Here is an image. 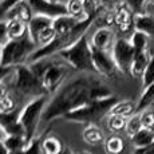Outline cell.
Wrapping results in <instances>:
<instances>
[{
  "label": "cell",
  "mask_w": 154,
  "mask_h": 154,
  "mask_svg": "<svg viewBox=\"0 0 154 154\" xmlns=\"http://www.w3.org/2000/svg\"><path fill=\"white\" fill-rule=\"evenodd\" d=\"M112 95L111 90L102 81L93 75H79L62 85L54 98L47 103L43 112L44 122L64 118L67 112L99 98Z\"/></svg>",
  "instance_id": "cell-1"
},
{
  "label": "cell",
  "mask_w": 154,
  "mask_h": 154,
  "mask_svg": "<svg viewBox=\"0 0 154 154\" xmlns=\"http://www.w3.org/2000/svg\"><path fill=\"white\" fill-rule=\"evenodd\" d=\"M46 59L42 60H36L31 64L35 72L38 74L40 79V85H42L43 93L50 94V93H56L62 85L64 83L67 75H69L70 70L72 67L70 66L67 62L62 60H50L46 62Z\"/></svg>",
  "instance_id": "cell-2"
},
{
  "label": "cell",
  "mask_w": 154,
  "mask_h": 154,
  "mask_svg": "<svg viewBox=\"0 0 154 154\" xmlns=\"http://www.w3.org/2000/svg\"><path fill=\"white\" fill-rule=\"evenodd\" d=\"M95 16H97V15H91V16H88L87 19L81 20V22L76 24V27L74 28L71 32H69V34H66V35H56V38L52 40L51 43H48L47 46L39 47V48L35 50V51L32 52V55L29 56V59H31L32 62L42 60V59L50 58V56L58 54V52L62 51V50L70 47L71 44H74L78 39H81L83 35H86L87 29L90 28L91 24H93Z\"/></svg>",
  "instance_id": "cell-3"
},
{
  "label": "cell",
  "mask_w": 154,
  "mask_h": 154,
  "mask_svg": "<svg viewBox=\"0 0 154 154\" xmlns=\"http://www.w3.org/2000/svg\"><path fill=\"white\" fill-rule=\"evenodd\" d=\"M118 102V98L115 95L106 97V98H99L95 100L86 103L75 110L67 112L64 115V119L75 123H98L102 118L107 117L111 107Z\"/></svg>",
  "instance_id": "cell-4"
},
{
  "label": "cell",
  "mask_w": 154,
  "mask_h": 154,
  "mask_svg": "<svg viewBox=\"0 0 154 154\" xmlns=\"http://www.w3.org/2000/svg\"><path fill=\"white\" fill-rule=\"evenodd\" d=\"M58 55L64 62H67L72 69L78 71H82V72H93L94 71L93 48H91V43L88 42L86 35H83L81 39H78L70 47L59 51Z\"/></svg>",
  "instance_id": "cell-5"
},
{
  "label": "cell",
  "mask_w": 154,
  "mask_h": 154,
  "mask_svg": "<svg viewBox=\"0 0 154 154\" xmlns=\"http://www.w3.org/2000/svg\"><path fill=\"white\" fill-rule=\"evenodd\" d=\"M36 44L32 42L29 35H26L20 39H10L8 43L3 46L2 60L0 63L5 66H17L29 59L32 52L36 50Z\"/></svg>",
  "instance_id": "cell-6"
},
{
  "label": "cell",
  "mask_w": 154,
  "mask_h": 154,
  "mask_svg": "<svg viewBox=\"0 0 154 154\" xmlns=\"http://www.w3.org/2000/svg\"><path fill=\"white\" fill-rule=\"evenodd\" d=\"M47 95L42 94L32 98L20 111V123L24 127L26 137L28 141L34 140L39 122L43 121V112L47 106Z\"/></svg>",
  "instance_id": "cell-7"
},
{
  "label": "cell",
  "mask_w": 154,
  "mask_h": 154,
  "mask_svg": "<svg viewBox=\"0 0 154 154\" xmlns=\"http://www.w3.org/2000/svg\"><path fill=\"white\" fill-rule=\"evenodd\" d=\"M14 85L19 93H22L23 95H42L43 88L40 85V79L38 76V74L35 72V70L32 69L31 64H17L15 66L14 71ZM47 95V94H46Z\"/></svg>",
  "instance_id": "cell-8"
},
{
  "label": "cell",
  "mask_w": 154,
  "mask_h": 154,
  "mask_svg": "<svg viewBox=\"0 0 154 154\" xmlns=\"http://www.w3.org/2000/svg\"><path fill=\"white\" fill-rule=\"evenodd\" d=\"M111 50V55L117 63L119 72L130 74V67H131L133 59L135 56V50L131 42L126 39H117Z\"/></svg>",
  "instance_id": "cell-9"
},
{
  "label": "cell",
  "mask_w": 154,
  "mask_h": 154,
  "mask_svg": "<svg viewBox=\"0 0 154 154\" xmlns=\"http://www.w3.org/2000/svg\"><path fill=\"white\" fill-rule=\"evenodd\" d=\"M93 48V64H94V71H97L102 76L106 78H114L118 74V67L115 63L112 55L109 54V51H103V50L95 48L91 46Z\"/></svg>",
  "instance_id": "cell-10"
},
{
  "label": "cell",
  "mask_w": 154,
  "mask_h": 154,
  "mask_svg": "<svg viewBox=\"0 0 154 154\" xmlns=\"http://www.w3.org/2000/svg\"><path fill=\"white\" fill-rule=\"evenodd\" d=\"M27 2L34 15H42V16L51 17V19H56L62 15H67V7L63 3L50 2V0H27Z\"/></svg>",
  "instance_id": "cell-11"
},
{
  "label": "cell",
  "mask_w": 154,
  "mask_h": 154,
  "mask_svg": "<svg viewBox=\"0 0 154 154\" xmlns=\"http://www.w3.org/2000/svg\"><path fill=\"white\" fill-rule=\"evenodd\" d=\"M0 127L5 133V135H26L24 127L20 123V111L17 109L14 111L0 112Z\"/></svg>",
  "instance_id": "cell-12"
},
{
  "label": "cell",
  "mask_w": 154,
  "mask_h": 154,
  "mask_svg": "<svg viewBox=\"0 0 154 154\" xmlns=\"http://www.w3.org/2000/svg\"><path fill=\"white\" fill-rule=\"evenodd\" d=\"M133 11L127 7L126 4H121L115 8L114 15V24L119 28V31L127 32L134 27V16H133Z\"/></svg>",
  "instance_id": "cell-13"
},
{
  "label": "cell",
  "mask_w": 154,
  "mask_h": 154,
  "mask_svg": "<svg viewBox=\"0 0 154 154\" xmlns=\"http://www.w3.org/2000/svg\"><path fill=\"white\" fill-rule=\"evenodd\" d=\"M114 42V32L109 27H100L94 32L93 39H91V46L103 50V51H109L110 48H112Z\"/></svg>",
  "instance_id": "cell-14"
},
{
  "label": "cell",
  "mask_w": 154,
  "mask_h": 154,
  "mask_svg": "<svg viewBox=\"0 0 154 154\" xmlns=\"http://www.w3.org/2000/svg\"><path fill=\"white\" fill-rule=\"evenodd\" d=\"M52 23H54V19L42 16V15H34L31 17V20L28 22V35L36 46H38V39H39L40 32L46 27H48V26H52Z\"/></svg>",
  "instance_id": "cell-15"
},
{
  "label": "cell",
  "mask_w": 154,
  "mask_h": 154,
  "mask_svg": "<svg viewBox=\"0 0 154 154\" xmlns=\"http://www.w3.org/2000/svg\"><path fill=\"white\" fill-rule=\"evenodd\" d=\"M82 137L83 141L87 145L91 146H98V145L105 143L106 138H105V133L102 131L99 126H97V123H88L86 125V127L82 131Z\"/></svg>",
  "instance_id": "cell-16"
},
{
  "label": "cell",
  "mask_w": 154,
  "mask_h": 154,
  "mask_svg": "<svg viewBox=\"0 0 154 154\" xmlns=\"http://www.w3.org/2000/svg\"><path fill=\"white\" fill-rule=\"evenodd\" d=\"M32 16H34V12H32L27 0H23V2L15 4L7 12V19H20L26 23H28Z\"/></svg>",
  "instance_id": "cell-17"
},
{
  "label": "cell",
  "mask_w": 154,
  "mask_h": 154,
  "mask_svg": "<svg viewBox=\"0 0 154 154\" xmlns=\"http://www.w3.org/2000/svg\"><path fill=\"white\" fill-rule=\"evenodd\" d=\"M134 28L146 34L149 38H154V16L145 12L135 14L134 16Z\"/></svg>",
  "instance_id": "cell-18"
},
{
  "label": "cell",
  "mask_w": 154,
  "mask_h": 154,
  "mask_svg": "<svg viewBox=\"0 0 154 154\" xmlns=\"http://www.w3.org/2000/svg\"><path fill=\"white\" fill-rule=\"evenodd\" d=\"M79 22H81V20L75 19V17L70 16V15H62V16L54 19L52 26H54V28H55L56 35H66L72 31Z\"/></svg>",
  "instance_id": "cell-19"
},
{
  "label": "cell",
  "mask_w": 154,
  "mask_h": 154,
  "mask_svg": "<svg viewBox=\"0 0 154 154\" xmlns=\"http://www.w3.org/2000/svg\"><path fill=\"white\" fill-rule=\"evenodd\" d=\"M150 60L149 51H142V52H135V56L133 59L131 67H130V74L134 78H142L145 70H146L147 64Z\"/></svg>",
  "instance_id": "cell-20"
},
{
  "label": "cell",
  "mask_w": 154,
  "mask_h": 154,
  "mask_svg": "<svg viewBox=\"0 0 154 154\" xmlns=\"http://www.w3.org/2000/svg\"><path fill=\"white\" fill-rule=\"evenodd\" d=\"M10 39H20L28 35V23L20 19H7Z\"/></svg>",
  "instance_id": "cell-21"
},
{
  "label": "cell",
  "mask_w": 154,
  "mask_h": 154,
  "mask_svg": "<svg viewBox=\"0 0 154 154\" xmlns=\"http://www.w3.org/2000/svg\"><path fill=\"white\" fill-rule=\"evenodd\" d=\"M66 7H67V15H70V16L75 17L78 20H85L91 15H97V14H87L83 0H69Z\"/></svg>",
  "instance_id": "cell-22"
},
{
  "label": "cell",
  "mask_w": 154,
  "mask_h": 154,
  "mask_svg": "<svg viewBox=\"0 0 154 154\" xmlns=\"http://www.w3.org/2000/svg\"><path fill=\"white\" fill-rule=\"evenodd\" d=\"M135 112H137V103H134L131 99H118V102L111 107L109 114H118L129 118Z\"/></svg>",
  "instance_id": "cell-23"
},
{
  "label": "cell",
  "mask_w": 154,
  "mask_h": 154,
  "mask_svg": "<svg viewBox=\"0 0 154 154\" xmlns=\"http://www.w3.org/2000/svg\"><path fill=\"white\" fill-rule=\"evenodd\" d=\"M3 141H4L8 152H23L29 142L26 135H20V134L5 135Z\"/></svg>",
  "instance_id": "cell-24"
},
{
  "label": "cell",
  "mask_w": 154,
  "mask_h": 154,
  "mask_svg": "<svg viewBox=\"0 0 154 154\" xmlns=\"http://www.w3.org/2000/svg\"><path fill=\"white\" fill-rule=\"evenodd\" d=\"M154 141V130L147 129V127H142L137 134L131 137V142L135 146V149H141L147 145H150Z\"/></svg>",
  "instance_id": "cell-25"
},
{
  "label": "cell",
  "mask_w": 154,
  "mask_h": 154,
  "mask_svg": "<svg viewBox=\"0 0 154 154\" xmlns=\"http://www.w3.org/2000/svg\"><path fill=\"white\" fill-rule=\"evenodd\" d=\"M64 149L62 141L55 135H47L42 140V152L43 154H59Z\"/></svg>",
  "instance_id": "cell-26"
},
{
  "label": "cell",
  "mask_w": 154,
  "mask_h": 154,
  "mask_svg": "<svg viewBox=\"0 0 154 154\" xmlns=\"http://www.w3.org/2000/svg\"><path fill=\"white\" fill-rule=\"evenodd\" d=\"M105 152L106 154H122L125 152V141L118 134L110 135L105 141Z\"/></svg>",
  "instance_id": "cell-27"
},
{
  "label": "cell",
  "mask_w": 154,
  "mask_h": 154,
  "mask_svg": "<svg viewBox=\"0 0 154 154\" xmlns=\"http://www.w3.org/2000/svg\"><path fill=\"white\" fill-rule=\"evenodd\" d=\"M126 122L127 118L122 117L118 114H109L107 115V127L111 133L118 134V133L123 131L126 129Z\"/></svg>",
  "instance_id": "cell-28"
},
{
  "label": "cell",
  "mask_w": 154,
  "mask_h": 154,
  "mask_svg": "<svg viewBox=\"0 0 154 154\" xmlns=\"http://www.w3.org/2000/svg\"><path fill=\"white\" fill-rule=\"evenodd\" d=\"M152 103H154V83L143 87V93H142L141 98L137 103V112L152 106Z\"/></svg>",
  "instance_id": "cell-29"
},
{
  "label": "cell",
  "mask_w": 154,
  "mask_h": 154,
  "mask_svg": "<svg viewBox=\"0 0 154 154\" xmlns=\"http://www.w3.org/2000/svg\"><path fill=\"white\" fill-rule=\"evenodd\" d=\"M149 39H150V38L147 36L146 34H143V32L137 31V29H135V31L133 32V35H131L130 42H131L133 47H134L135 52H142V51H147Z\"/></svg>",
  "instance_id": "cell-30"
},
{
  "label": "cell",
  "mask_w": 154,
  "mask_h": 154,
  "mask_svg": "<svg viewBox=\"0 0 154 154\" xmlns=\"http://www.w3.org/2000/svg\"><path fill=\"white\" fill-rule=\"evenodd\" d=\"M143 127L142 125V119H141V114L140 112H135V114H133L131 117L127 118V122H126V134L129 135L130 138L133 137L134 134H137L138 131Z\"/></svg>",
  "instance_id": "cell-31"
},
{
  "label": "cell",
  "mask_w": 154,
  "mask_h": 154,
  "mask_svg": "<svg viewBox=\"0 0 154 154\" xmlns=\"http://www.w3.org/2000/svg\"><path fill=\"white\" fill-rule=\"evenodd\" d=\"M55 38H56V32H55L54 26H48V27H46L40 32L39 39H38V47L47 46V44L51 43Z\"/></svg>",
  "instance_id": "cell-32"
},
{
  "label": "cell",
  "mask_w": 154,
  "mask_h": 154,
  "mask_svg": "<svg viewBox=\"0 0 154 154\" xmlns=\"http://www.w3.org/2000/svg\"><path fill=\"white\" fill-rule=\"evenodd\" d=\"M140 114H141V119H142L143 127L154 130V107L149 106V107H146L145 110L140 111Z\"/></svg>",
  "instance_id": "cell-33"
},
{
  "label": "cell",
  "mask_w": 154,
  "mask_h": 154,
  "mask_svg": "<svg viewBox=\"0 0 154 154\" xmlns=\"http://www.w3.org/2000/svg\"><path fill=\"white\" fill-rule=\"evenodd\" d=\"M152 83H154V55L150 56L149 64H147L143 75H142V86L143 87H146V86Z\"/></svg>",
  "instance_id": "cell-34"
},
{
  "label": "cell",
  "mask_w": 154,
  "mask_h": 154,
  "mask_svg": "<svg viewBox=\"0 0 154 154\" xmlns=\"http://www.w3.org/2000/svg\"><path fill=\"white\" fill-rule=\"evenodd\" d=\"M16 105H17L16 99L11 94H8L4 99L0 100V112H8L16 110Z\"/></svg>",
  "instance_id": "cell-35"
},
{
  "label": "cell",
  "mask_w": 154,
  "mask_h": 154,
  "mask_svg": "<svg viewBox=\"0 0 154 154\" xmlns=\"http://www.w3.org/2000/svg\"><path fill=\"white\" fill-rule=\"evenodd\" d=\"M23 154H43L42 152V140L35 137L34 140L28 142L26 149L23 150Z\"/></svg>",
  "instance_id": "cell-36"
},
{
  "label": "cell",
  "mask_w": 154,
  "mask_h": 154,
  "mask_svg": "<svg viewBox=\"0 0 154 154\" xmlns=\"http://www.w3.org/2000/svg\"><path fill=\"white\" fill-rule=\"evenodd\" d=\"M149 0H125V4L134 14H142Z\"/></svg>",
  "instance_id": "cell-37"
},
{
  "label": "cell",
  "mask_w": 154,
  "mask_h": 154,
  "mask_svg": "<svg viewBox=\"0 0 154 154\" xmlns=\"http://www.w3.org/2000/svg\"><path fill=\"white\" fill-rule=\"evenodd\" d=\"M10 40V35H8V24L7 20H2L0 22V46H4Z\"/></svg>",
  "instance_id": "cell-38"
},
{
  "label": "cell",
  "mask_w": 154,
  "mask_h": 154,
  "mask_svg": "<svg viewBox=\"0 0 154 154\" xmlns=\"http://www.w3.org/2000/svg\"><path fill=\"white\" fill-rule=\"evenodd\" d=\"M15 66H5L0 63V82H4L11 74H14Z\"/></svg>",
  "instance_id": "cell-39"
},
{
  "label": "cell",
  "mask_w": 154,
  "mask_h": 154,
  "mask_svg": "<svg viewBox=\"0 0 154 154\" xmlns=\"http://www.w3.org/2000/svg\"><path fill=\"white\" fill-rule=\"evenodd\" d=\"M20 2H23V0H3V2L0 3V15L7 14L10 8H12L15 4H17V3H20Z\"/></svg>",
  "instance_id": "cell-40"
},
{
  "label": "cell",
  "mask_w": 154,
  "mask_h": 154,
  "mask_svg": "<svg viewBox=\"0 0 154 154\" xmlns=\"http://www.w3.org/2000/svg\"><path fill=\"white\" fill-rule=\"evenodd\" d=\"M99 4H102L103 7L112 10V8H117L118 5H121V0H99Z\"/></svg>",
  "instance_id": "cell-41"
},
{
  "label": "cell",
  "mask_w": 154,
  "mask_h": 154,
  "mask_svg": "<svg viewBox=\"0 0 154 154\" xmlns=\"http://www.w3.org/2000/svg\"><path fill=\"white\" fill-rule=\"evenodd\" d=\"M134 154H154V141L150 145L145 147H141V149H135Z\"/></svg>",
  "instance_id": "cell-42"
},
{
  "label": "cell",
  "mask_w": 154,
  "mask_h": 154,
  "mask_svg": "<svg viewBox=\"0 0 154 154\" xmlns=\"http://www.w3.org/2000/svg\"><path fill=\"white\" fill-rule=\"evenodd\" d=\"M8 94H10V91H8V86L5 85L4 82H0V100L4 99Z\"/></svg>",
  "instance_id": "cell-43"
},
{
  "label": "cell",
  "mask_w": 154,
  "mask_h": 154,
  "mask_svg": "<svg viewBox=\"0 0 154 154\" xmlns=\"http://www.w3.org/2000/svg\"><path fill=\"white\" fill-rule=\"evenodd\" d=\"M0 154H8V149L3 140H0Z\"/></svg>",
  "instance_id": "cell-44"
},
{
  "label": "cell",
  "mask_w": 154,
  "mask_h": 154,
  "mask_svg": "<svg viewBox=\"0 0 154 154\" xmlns=\"http://www.w3.org/2000/svg\"><path fill=\"white\" fill-rule=\"evenodd\" d=\"M59 154H74V153H72V150H71L70 147H64V149L62 150Z\"/></svg>",
  "instance_id": "cell-45"
},
{
  "label": "cell",
  "mask_w": 154,
  "mask_h": 154,
  "mask_svg": "<svg viewBox=\"0 0 154 154\" xmlns=\"http://www.w3.org/2000/svg\"><path fill=\"white\" fill-rule=\"evenodd\" d=\"M78 154H93V153H90V152H87V150H82V152H79Z\"/></svg>",
  "instance_id": "cell-46"
},
{
  "label": "cell",
  "mask_w": 154,
  "mask_h": 154,
  "mask_svg": "<svg viewBox=\"0 0 154 154\" xmlns=\"http://www.w3.org/2000/svg\"><path fill=\"white\" fill-rule=\"evenodd\" d=\"M8 154H23V152H8Z\"/></svg>",
  "instance_id": "cell-47"
},
{
  "label": "cell",
  "mask_w": 154,
  "mask_h": 154,
  "mask_svg": "<svg viewBox=\"0 0 154 154\" xmlns=\"http://www.w3.org/2000/svg\"><path fill=\"white\" fill-rule=\"evenodd\" d=\"M2 50H3V47L0 46V60H2Z\"/></svg>",
  "instance_id": "cell-48"
},
{
  "label": "cell",
  "mask_w": 154,
  "mask_h": 154,
  "mask_svg": "<svg viewBox=\"0 0 154 154\" xmlns=\"http://www.w3.org/2000/svg\"><path fill=\"white\" fill-rule=\"evenodd\" d=\"M50 2H58V0H50Z\"/></svg>",
  "instance_id": "cell-49"
},
{
  "label": "cell",
  "mask_w": 154,
  "mask_h": 154,
  "mask_svg": "<svg viewBox=\"0 0 154 154\" xmlns=\"http://www.w3.org/2000/svg\"><path fill=\"white\" fill-rule=\"evenodd\" d=\"M152 3H153V4H154V0H152Z\"/></svg>",
  "instance_id": "cell-50"
},
{
  "label": "cell",
  "mask_w": 154,
  "mask_h": 154,
  "mask_svg": "<svg viewBox=\"0 0 154 154\" xmlns=\"http://www.w3.org/2000/svg\"><path fill=\"white\" fill-rule=\"evenodd\" d=\"M83 2H87V0H83Z\"/></svg>",
  "instance_id": "cell-51"
},
{
  "label": "cell",
  "mask_w": 154,
  "mask_h": 154,
  "mask_svg": "<svg viewBox=\"0 0 154 154\" xmlns=\"http://www.w3.org/2000/svg\"><path fill=\"white\" fill-rule=\"evenodd\" d=\"M2 2H3V0H0V3H2Z\"/></svg>",
  "instance_id": "cell-52"
},
{
  "label": "cell",
  "mask_w": 154,
  "mask_h": 154,
  "mask_svg": "<svg viewBox=\"0 0 154 154\" xmlns=\"http://www.w3.org/2000/svg\"><path fill=\"white\" fill-rule=\"evenodd\" d=\"M97 2H98V3H99V0H97Z\"/></svg>",
  "instance_id": "cell-53"
}]
</instances>
